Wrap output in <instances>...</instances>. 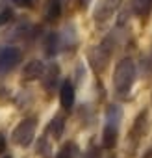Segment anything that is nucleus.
Listing matches in <instances>:
<instances>
[{"label":"nucleus","mask_w":152,"mask_h":158,"mask_svg":"<svg viewBox=\"0 0 152 158\" xmlns=\"http://www.w3.org/2000/svg\"><path fill=\"white\" fill-rule=\"evenodd\" d=\"M11 2L17 6V8H30L34 4V0H11Z\"/></svg>","instance_id":"18"},{"label":"nucleus","mask_w":152,"mask_h":158,"mask_svg":"<svg viewBox=\"0 0 152 158\" xmlns=\"http://www.w3.org/2000/svg\"><path fill=\"white\" fill-rule=\"evenodd\" d=\"M74 99H76L74 84L70 80H63L61 82V88H59V102H61V108L63 110H72Z\"/></svg>","instance_id":"5"},{"label":"nucleus","mask_w":152,"mask_h":158,"mask_svg":"<svg viewBox=\"0 0 152 158\" xmlns=\"http://www.w3.org/2000/svg\"><path fill=\"white\" fill-rule=\"evenodd\" d=\"M22 54L17 47H6L0 50V76H6L8 73H11L19 61H21Z\"/></svg>","instance_id":"4"},{"label":"nucleus","mask_w":152,"mask_h":158,"mask_svg":"<svg viewBox=\"0 0 152 158\" xmlns=\"http://www.w3.org/2000/svg\"><path fill=\"white\" fill-rule=\"evenodd\" d=\"M58 80H59V67H58L56 63H50V65L45 69L43 76H41L43 88H45L46 91H52V89H54V86L58 84Z\"/></svg>","instance_id":"8"},{"label":"nucleus","mask_w":152,"mask_h":158,"mask_svg":"<svg viewBox=\"0 0 152 158\" xmlns=\"http://www.w3.org/2000/svg\"><path fill=\"white\" fill-rule=\"evenodd\" d=\"M132 11L137 17H146L152 11V0H132Z\"/></svg>","instance_id":"13"},{"label":"nucleus","mask_w":152,"mask_h":158,"mask_svg":"<svg viewBox=\"0 0 152 158\" xmlns=\"http://www.w3.org/2000/svg\"><path fill=\"white\" fill-rule=\"evenodd\" d=\"M122 121V108L119 104H111L108 106L106 110V125H111V127H119Z\"/></svg>","instance_id":"12"},{"label":"nucleus","mask_w":152,"mask_h":158,"mask_svg":"<svg viewBox=\"0 0 152 158\" xmlns=\"http://www.w3.org/2000/svg\"><path fill=\"white\" fill-rule=\"evenodd\" d=\"M119 2L121 0H100L97 10H95V19L97 21H106V19L113 17L115 10L119 8Z\"/></svg>","instance_id":"7"},{"label":"nucleus","mask_w":152,"mask_h":158,"mask_svg":"<svg viewBox=\"0 0 152 158\" xmlns=\"http://www.w3.org/2000/svg\"><path fill=\"white\" fill-rule=\"evenodd\" d=\"M84 158H102V156H100V151L98 149H89Z\"/></svg>","instance_id":"20"},{"label":"nucleus","mask_w":152,"mask_h":158,"mask_svg":"<svg viewBox=\"0 0 152 158\" xmlns=\"http://www.w3.org/2000/svg\"><path fill=\"white\" fill-rule=\"evenodd\" d=\"M11 19H13V11H11V10H4V11H0V26L8 24Z\"/></svg>","instance_id":"17"},{"label":"nucleus","mask_w":152,"mask_h":158,"mask_svg":"<svg viewBox=\"0 0 152 158\" xmlns=\"http://www.w3.org/2000/svg\"><path fill=\"white\" fill-rule=\"evenodd\" d=\"M117 139H119V127L106 125L102 130V149H108V151L115 149Z\"/></svg>","instance_id":"9"},{"label":"nucleus","mask_w":152,"mask_h":158,"mask_svg":"<svg viewBox=\"0 0 152 158\" xmlns=\"http://www.w3.org/2000/svg\"><path fill=\"white\" fill-rule=\"evenodd\" d=\"M45 63L41 61V60H30L26 65H24V69H22V80H37V78H41L43 76V73H45Z\"/></svg>","instance_id":"6"},{"label":"nucleus","mask_w":152,"mask_h":158,"mask_svg":"<svg viewBox=\"0 0 152 158\" xmlns=\"http://www.w3.org/2000/svg\"><path fill=\"white\" fill-rule=\"evenodd\" d=\"M35 128H37V119H35V117H26V119H22V121L15 127L11 138H13V141H15L17 145L28 147V145L34 141Z\"/></svg>","instance_id":"3"},{"label":"nucleus","mask_w":152,"mask_h":158,"mask_svg":"<svg viewBox=\"0 0 152 158\" xmlns=\"http://www.w3.org/2000/svg\"><path fill=\"white\" fill-rule=\"evenodd\" d=\"M135 80V65L130 58L121 60L115 65V73H113V88L119 95H124L126 91H130L132 84Z\"/></svg>","instance_id":"1"},{"label":"nucleus","mask_w":152,"mask_h":158,"mask_svg":"<svg viewBox=\"0 0 152 158\" xmlns=\"http://www.w3.org/2000/svg\"><path fill=\"white\" fill-rule=\"evenodd\" d=\"M48 130H50V134H52L54 139H59L63 136V130H65V119H63V115H54V119L48 125Z\"/></svg>","instance_id":"14"},{"label":"nucleus","mask_w":152,"mask_h":158,"mask_svg":"<svg viewBox=\"0 0 152 158\" xmlns=\"http://www.w3.org/2000/svg\"><path fill=\"white\" fill-rule=\"evenodd\" d=\"M61 17V2L59 0H46L45 4V19L48 23H54Z\"/></svg>","instance_id":"11"},{"label":"nucleus","mask_w":152,"mask_h":158,"mask_svg":"<svg viewBox=\"0 0 152 158\" xmlns=\"http://www.w3.org/2000/svg\"><path fill=\"white\" fill-rule=\"evenodd\" d=\"M37 152H39V154H43L45 158H48V156H50V145H48L46 138H41V139H39V143H37Z\"/></svg>","instance_id":"16"},{"label":"nucleus","mask_w":152,"mask_h":158,"mask_svg":"<svg viewBox=\"0 0 152 158\" xmlns=\"http://www.w3.org/2000/svg\"><path fill=\"white\" fill-rule=\"evenodd\" d=\"M76 152H78V147H76L74 143H65V145L58 151L56 158H74Z\"/></svg>","instance_id":"15"},{"label":"nucleus","mask_w":152,"mask_h":158,"mask_svg":"<svg viewBox=\"0 0 152 158\" xmlns=\"http://www.w3.org/2000/svg\"><path fill=\"white\" fill-rule=\"evenodd\" d=\"M150 99H152V97H150Z\"/></svg>","instance_id":"23"},{"label":"nucleus","mask_w":152,"mask_h":158,"mask_svg":"<svg viewBox=\"0 0 152 158\" xmlns=\"http://www.w3.org/2000/svg\"><path fill=\"white\" fill-rule=\"evenodd\" d=\"M6 147H8V141H6V134L0 132V156L6 152Z\"/></svg>","instance_id":"19"},{"label":"nucleus","mask_w":152,"mask_h":158,"mask_svg":"<svg viewBox=\"0 0 152 158\" xmlns=\"http://www.w3.org/2000/svg\"><path fill=\"white\" fill-rule=\"evenodd\" d=\"M91 2H93V0H80V6H82L84 10H87V8L91 6Z\"/></svg>","instance_id":"21"},{"label":"nucleus","mask_w":152,"mask_h":158,"mask_svg":"<svg viewBox=\"0 0 152 158\" xmlns=\"http://www.w3.org/2000/svg\"><path fill=\"white\" fill-rule=\"evenodd\" d=\"M59 47V35L56 34V32H50L46 37H45V41H43V50H45V56L46 58H54L56 54H58V48Z\"/></svg>","instance_id":"10"},{"label":"nucleus","mask_w":152,"mask_h":158,"mask_svg":"<svg viewBox=\"0 0 152 158\" xmlns=\"http://www.w3.org/2000/svg\"><path fill=\"white\" fill-rule=\"evenodd\" d=\"M4 158H11V156H4Z\"/></svg>","instance_id":"22"},{"label":"nucleus","mask_w":152,"mask_h":158,"mask_svg":"<svg viewBox=\"0 0 152 158\" xmlns=\"http://www.w3.org/2000/svg\"><path fill=\"white\" fill-rule=\"evenodd\" d=\"M111 47H108L106 43L102 45H97V47H91L87 50V61L91 65V69L97 73V74H102L106 71V67L110 65V58H111Z\"/></svg>","instance_id":"2"}]
</instances>
